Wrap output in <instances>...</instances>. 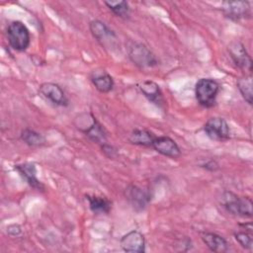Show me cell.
Instances as JSON below:
<instances>
[{
  "label": "cell",
  "instance_id": "cell-1",
  "mask_svg": "<svg viewBox=\"0 0 253 253\" xmlns=\"http://www.w3.org/2000/svg\"><path fill=\"white\" fill-rule=\"evenodd\" d=\"M222 206L227 212L242 217L252 216V201L248 197H239L231 192L222 196Z\"/></svg>",
  "mask_w": 253,
  "mask_h": 253
},
{
  "label": "cell",
  "instance_id": "cell-2",
  "mask_svg": "<svg viewBox=\"0 0 253 253\" xmlns=\"http://www.w3.org/2000/svg\"><path fill=\"white\" fill-rule=\"evenodd\" d=\"M218 91L219 84L211 78H202L195 86L196 99L204 108H211L215 104Z\"/></svg>",
  "mask_w": 253,
  "mask_h": 253
},
{
  "label": "cell",
  "instance_id": "cell-3",
  "mask_svg": "<svg viewBox=\"0 0 253 253\" xmlns=\"http://www.w3.org/2000/svg\"><path fill=\"white\" fill-rule=\"evenodd\" d=\"M7 39L10 46L18 51L28 48L31 41L30 32L21 21H14L7 28Z\"/></svg>",
  "mask_w": 253,
  "mask_h": 253
},
{
  "label": "cell",
  "instance_id": "cell-4",
  "mask_svg": "<svg viewBox=\"0 0 253 253\" xmlns=\"http://www.w3.org/2000/svg\"><path fill=\"white\" fill-rule=\"evenodd\" d=\"M128 57L137 67L151 68L158 64V60L154 53L143 43L133 42L128 48Z\"/></svg>",
  "mask_w": 253,
  "mask_h": 253
},
{
  "label": "cell",
  "instance_id": "cell-5",
  "mask_svg": "<svg viewBox=\"0 0 253 253\" xmlns=\"http://www.w3.org/2000/svg\"><path fill=\"white\" fill-rule=\"evenodd\" d=\"M204 130L212 140L224 141L230 137V128L227 122L219 117L209 119L204 126Z\"/></svg>",
  "mask_w": 253,
  "mask_h": 253
},
{
  "label": "cell",
  "instance_id": "cell-6",
  "mask_svg": "<svg viewBox=\"0 0 253 253\" xmlns=\"http://www.w3.org/2000/svg\"><path fill=\"white\" fill-rule=\"evenodd\" d=\"M228 53L234 64L244 72L251 73L252 59L247 52L243 43L238 41H233L228 44Z\"/></svg>",
  "mask_w": 253,
  "mask_h": 253
},
{
  "label": "cell",
  "instance_id": "cell-7",
  "mask_svg": "<svg viewBox=\"0 0 253 253\" xmlns=\"http://www.w3.org/2000/svg\"><path fill=\"white\" fill-rule=\"evenodd\" d=\"M221 10L223 15L232 21H240L251 17V7L248 1H225Z\"/></svg>",
  "mask_w": 253,
  "mask_h": 253
},
{
  "label": "cell",
  "instance_id": "cell-8",
  "mask_svg": "<svg viewBox=\"0 0 253 253\" xmlns=\"http://www.w3.org/2000/svg\"><path fill=\"white\" fill-rule=\"evenodd\" d=\"M125 197L127 203L136 211H143L148 206L151 199L148 192L135 185H128L126 188Z\"/></svg>",
  "mask_w": 253,
  "mask_h": 253
},
{
  "label": "cell",
  "instance_id": "cell-9",
  "mask_svg": "<svg viewBox=\"0 0 253 253\" xmlns=\"http://www.w3.org/2000/svg\"><path fill=\"white\" fill-rule=\"evenodd\" d=\"M40 93L54 105L66 107L69 104L63 89L56 83L45 82L41 84Z\"/></svg>",
  "mask_w": 253,
  "mask_h": 253
},
{
  "label": "cell",
  "instance_id": "cell-10",
  "mask_svg": "<svg viewBox=\"0 0 253 253\" xmlns=\"http://www.w3.org/2000/svg\"><path fill=\"white\" fill-rule=\"evenodd\" d=\"M151 147L161 155L169 158L176 159L181 155V149L176 141L166 135L155 136Z\"/></svg>",
  "mask_w": 253,
  "mask_h": 253
},
{
  "label": "cell",
  "instance_id": "cell-11",
  "mask_svg": "<svg viewBox=\"0 0 253 253\" xmlns=\"http://www.w3.org/2000/svg\"><path fill=\"white\" fill-rule=\"evenodd\" d=\"M121 247L126 252L142 253L145 251V240L141 232L131 230L125 234L120 240Z\"/></svg>",
  "mask_w": 253,
  "mask_h": 253
},
{
  "label": "cell",
  "instance_id": "cell-12",
  "mask_svg": "<svg viewBox=\"0 0 253 253\" xmlns=\"http://www.w3.org/2000/svg\"><path fill=\"white\" fill-rule=\"evenodd\" d=\"M138 89L145 98L160 109H164L166 102L158 84L150 80H144L138 84Z\"/></svg>",
  "mask_w": 253,
  "mask_h": 253
},
{
  "label": "cell",
  "instance_id": "cell-13",
  "mask_svg": "<svg viewBox=\"0 0 253 253\" xmlns=\"http://www.w3.org/2000/svg\"><path fill=\"white\" fill-rule=\"evenodd\" d=\"M89 29L92 36L101 42L102 45L111 44L116 40V34L104 22L93 20L89 24Z\"/></svg>",
  "mask_w": 253,
  "mask_h": 253
},
{
  "label": "cell",
  "instance_id": "cell-14",
  "mask_svg": "<svg viewBox=\"0 0 253 253\" xmlns=\"http://www.w3.org/2000/svg\"><path fill=\"white\" fill-rule=\"evenodd\" d=\"M15 170L21 175V177L34 189L42 191L44 189L43 184L37 177V167L35 163L25 162L15 165Z\"/></svg>",
  "mask_w": 253,
  "mask_h": 253
},
{
  "label": "cell",
  "instance_id": "cell-15",
  "mask_svg": "<svg viewBox=\"0 0 253 253\" xmlns=\"http://www.w3.org/2000/svg\"><path fill=\"white\" fill-rule=\"evenodd\" d=\"M200 234L203 242L210 250L217 253H223L228 250L229 244L221 235L209 231H203Z\"/></svg>",
  "mask_w": 253,
  "mask_h": 253
},
{
  "label": "cell",
  "instance_id": "cell-16",
  "mask_svg": "<svg viewBox=\"0 0 253 253\" xmlns=\"http://www.w3.org/2000/svg\"><path fill=\"white\" fill-rule=\"evenodd\" d=\"M91 81L95 88L101 93H109L113 90L114 80L113 77L105 70L94 71L91 76Z\"/></svg>",
  "mask_w": 253,
  "mask_h": 253
},
{
  "label": "cell",
  "instance_id": "cell-17",
  "mask_svg": "<svg viewBox=\"0 0 253 253\" xmlns=\"http://www.w3.org/2000/svg\"><path fill=\"white\" fill-rule=\"evenodd\" d=\"M86 200L88 201L89 209L95 214H107L112 209V202L107 198L96 195H86Z\"/></svg>",
  "mask_w": 253,
  "mask_h": 253
},
{
  "label": "cell",
  "instance_id": "cell-18",
  "mask_svg": "<svg viewBox=\"0 0 253 253\" xmlns=\"http://www.w3.org/2000/svg\"><path fill=\"white\" fill-rule=\"evenodd\" d=\"M155 135L151 131L144 128H135L131 131L128 140L135 145L151 147Z\"/></svg>",
  "mask_w": 253,
  "mask_h": 253
},
{
  "label": "cell",
  "instance_id": "cell-19",
  "mask_svg": "<svg viewBox=\"0 0 253 253\" xmlns=\"http://www.w3.org/2000/svg\"><path fill=\"white\" fill-rule=\"evenodd\" d=\"M237 88L242 95L243 99L249 104L252 105L253 102V84H252V77L251 75H245L239 77L236 81Z\"/></svg>",
  "mask_w": 253,
  "mask_h": 253
},
{
  "label": "cell",
  "instance_id": "cell-20",
  "mask_svg": "<svg viewBox=\"0 0 253 253\" xmlns=\"http://www.w3.org/2000/svg\"><path fill=\"white\" fill-rule=\"evenodd\" d=\"M20 136H21V139L27 145L32 147H39L45 144L44 136L42 133L37 132L30 128H25L24 130H22Z\"/></svg>",
  "mask_w": 253,
  "mask_h": 253
},
{
  "label": "cell",
  "instance_id": "cell-21",
  "mask_svg": "<svg viewBox=\"0 0 253 253\" xmlns=\"http://www.w3.org/2000/svg\"><path fill=\"white\" fill-rule=\"evenodd\" d=\"M105 5L118 17L126 19L129 16L130 9L126 1H106Z\"/></svg>",
  "mask_w": 253,
  "mask_h": 253
},
{
  "label": "cell",
  "instance_id": "cell-22",
  "mask_svg": "<svg viewBox=\"0 0 253 253\" xmlns=\"http://www.w3.org/2000/svg\"><path fill=\"white\" fill-rule=\"evenodd\" d=\"M235 240L245 249H251L253 245L252 229H246L245 231L239 230L234 232Z\"/></svg>",
  "mask_w": 253,
  "mask_h": 253
},
{
  "label": "cell",
  "instance_id": "cell-23",
  "mask_svg": "<svg viewBox=\"0 0 253 253\" xmlns=\"http://www.w3.org/2000/svg\"><path fill=\"white\" fill-rule=\"evenodd\" d=\"M7 232L12 236H17L21 233V227L18 224H12L7 227Z\"/></svg>",
  "mask_w": 253,
  "mask_h": 253
},
{
  "label": "cell",
  "instance_id": "cell-24",
  "mask_svg": "<svg viewBox=\"0 0 253 253\" xmlns=\"http://www.w3.org/2000/svg\"><path fill=\"white\" fill-rule=\"evenodd\" d=\"M202 167H204L205 169L210 170V171H215L218 169V164L214 160H210V161L206 162L205 164H203Z\"/></svg>",
  "mask_w": 253,
  "mask_h": 253
}]
</instances>
